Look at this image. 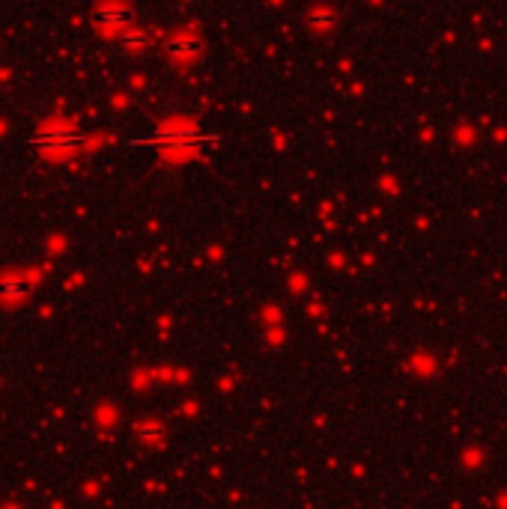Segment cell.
Returning <instances> with one entry per match:
<instances>
[{
	"label": "cell",
	"mask_w": 507,
	"mask_h": 509,
	"mask_svg": "<svg viewBox=\"0 0 507 509\" xmlns=\"http://www.w3.org/2000/svg\"><path fill=\"white\" fill-rule=\"evenodd\" d=\"M132 18V9L123 3H102L93 9V21L96 24H126Z\"/></svg>",
	"instance_id": "cell-3"
},
{
	"label": "cell",
	"mask_w": 507,
	"mask_h": 509,
	"mask_svg": "<svg viewBox=\"0 0 507 509\" xmlns=\"http://www.w3.org/2000/svg\"><path fill=\"white\" fill-rule=\"evenodd\" d=\"M167 54H173V57H194V54H200V39H194V36H173L171 42H167Z\"/></svg>",
	"instance_id": "cell-5"
},
{
	"label": "cell",
	"mask_w": 507,
	"mask_h": 509,
	"mask_svg": "<svg viewBox=\"0 0 507 509\" xmlns=\"http://www.w3.org/2000/svg\"><path fill=\"white\" fill-rule=\"evenodd\" d=\"M123 42H126V45H132V48H141V45H146V42H149V36L144 33V30H132V33H126V36H123Z\"/></svg>",
	"instance_id": "cell-7"
},
{
	"label": "cell",
	"mask_w": 507,
	"mask_h": 509,
	"mask_svg": "<svg viewBox=\"0 0 507 509\" xmlns=\"http://www.w3.org/2000/svg\"><path fill=\"white\" fill-rule=\"evenodd\" d=\"M197 141H203V134L194 132V128H188V125H167V128H158V132L149 137L146 143L162 146V149H182V146H191Z\"/></svg>",
	"instance_id": "cell-2"
},
{
	"label": "cell",
	"mask_w": 507,
	"mask_h": 509,
	"mask_svg": "<svg viewBox=\"0 0 507 509\" xmlns=\"http://www.w3.org/2000/svg\"><path fill=\"white\" fill-rule=\"evenodd\" d=\"M137 438H144V441H158V438H162V426L146 423V426L137 429Z\"/></svg>",
	"instance_id": "cell-6"
},
{
	"label": "cell",
	"mask_w": 507,
	"mask_h": 509,
	"mask_svg": "<svg viewBox=\"0 0 507 509\" xmlns=\"http://www.w3.org/2000/svg\"><path fill=\"white\" fill-rule=\"evenodd\" d=\"M84 141L81 128L69 125V123H48L33 134V143L42 149H72Z\"/></svg>",
	"instance_id": "cell-1"
},
{
	"label": "cell",
	"mask_w": 507,
	"mask_h": 509,
	"mask_svg": "<svg viewBox=\"0 0 507 509\" xmlns=\"http://www.w3.org/2000/svg\"><path fill=\"white\" fill-rule=\"evenodd\" d=\"M311 21L313 24H328V21H334V12L332 9H316V12L311 15Z\"/></svg>",
	"instance_id": "cell-8"
},
{
	"label": "cell",
	"mask_w": 507,
	"mask_h": 509,
	"mask_svg": "<svg viewBox=\"0 0 507 509\" xmlns=\"http://www.w3.org/2000/svg\"><path fill=\"white\" fill-rule=\"evenodd\" d=\"M30 292V280L22 274H9L0 280V298L3 301H18V298H24Z\"/></svg>",
	"instance_id": "cell-4"
}]
</instances>
